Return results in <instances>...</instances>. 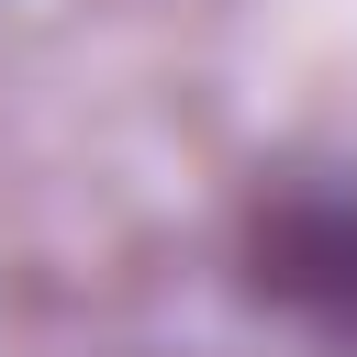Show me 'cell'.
<instances>
[{
	"label": "cell",
	"instance_id": "1",
	"mask_svg": "<svg viewBox=\"0 0 357 357\" xmlns=\"http://www.w3.org/2000/svg\"><path fill=\"white\" fill-rule=\"evenodd\" d=\"M245 290L357 346V190H290L245 234Z\"/></svg>",
	"mask_w": 357,
	"mask_h": 357
}]
</instances>
